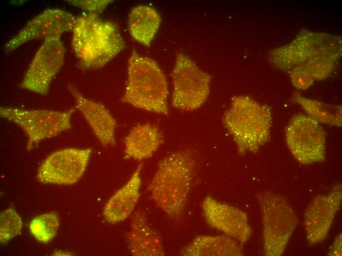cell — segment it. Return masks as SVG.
Returning <instances> with one entry per match:
<instances>
[{"label":"cell","mask_w":342,"mask_h":256,"mask_svg":"<svg viewBox=\"0 0 342 256\" xmlns=\"http://www.w3.org/2000/svg\"><path fill=\"white\" fill-rule=\"evenodd\" d=\"M72 32V49L82 70L102 67L125 47L117 25L96 13L77 17Z\"/></svg>","instance_id":"1"},{"label":"cell","mask_w":342,"mask_h":256,"mask_svg":"<svg viewBox=\"0 0 342 256\" xmlns=\"http://www.w3.org/2000/svg\"><path fill=\"white\" fill-rule=\"evenodd\" d=\"M196 167L189 150L174 152L160 160L149 186L156 204L171 218L183 215Z\"/></svg>","instance_id":"2"},{"label":"cell","mask_w":342,"mask_h":256,"mask_svg":"<svg viewBox=\"0 0 342 256\" xmlns=\"http://www.w3.org/2000/svg\"><path fill=\"white\" fill-rule=\"evenodd\" d=\"M168 94L166 77L157 63L133 49L128 62L127 79L121 101L167 115Z\"/></svg>","instance_id":"3"},{"label":"cell","mask_w":342,"mask_h":256,"mask_svg":"<svg viewBox=\"0 0 342 256\" xmlns=\"http://www.w3.org/2000/svg\"><path fill=\"white\" fill-rule=\"evenodd\" d=\"M223 122L240 155L256 153L270 140L272 123L270 109L248 97H235Z\"/></svg>","instance_id":"4"},{"label":"cell","mask_w":342,"mask_h":256,"mask_svg":"<svg viewBox=\"0 0 342 256\" xmlns=\"http://www.w3.org/2000/svg\"><path fill=\"white\" fill-rule=\"evenodd\" d=\"M256 198L262 216L264 254L281 256L297 226L296 214L281 194L265 191L258 193Z\"/></svg>","instance_id":"5"},{"label":"cell","mask_w":342,"mask_h":256,"mask_svg":"<svg viewBox=\"0 0 342 256\" xmlns=\"http://www.w3.org/2000/svg\"><path fill=\"white\" fill-rule=\"evenodd\" d=\"M75 110V108L61 111L1 107L0 116L25 132L28 137L26 149L30 151L41 141L70 129L71 117Z\"/></svg>","instance_id":"6"},{"label":"cell","mask_w":342,"mask_h":256,"mask_svg":"<svg viewBox=\"0 0 342 256\" xmlns=\"http://www.w3.org/2000/svg\"><path fill=\"white\" fill-rule=\"evenodd\" d=\"M171 78V104L174 108L192 111L199 108L206 100L212 76L183 53L176 55Z\"/></svg>","instance_id":"7"},{"label":"cell","mask_w":342,"mask_h":256,"mask_svg":"<svg viewBox=\"0 0 342 256\" xmlns=\"http://www.w3.org/2000/svg\"><path fill=\"white\" fill-rule=\"evenodd\" d=\"M285 140L293 157L302 164L325 160V132L320 123L308 115L298 114L292 117L286 128Z\"/></svg>","instance_id":"8"},{"label":"cell","mask_w":342,"mask_h":256,"mask_svg":"<svg viewBox=\"0 0 342 256\" xmlns=\"http://www.w3.org/2000/svg\"><path fill=\"white\" fill-rule=\"evenodd\" d=\"M65 51L60 36L45 39L29 64L21 87L46 95L53 78L63 65Z\"/></svg>","instance_id":"9"},{"label":"cell","mask_w":342,"mask_h":256,"mask_svg":"<svg viewBox=\"0 0 342 256\" xmlns=\"http://www.w3.org/2000/svg\"><path fill=\"white\" fill-rule=\"evenodd\" d=\"M91 153V148H69L55 151L39 167L37 179L44 184H74L85 173Z\"/></svg>","instance_id":"10"},{"label":"cell","mask_w":342,"mask_h":256,"mask_svg":"<svg viewBox=\"0 0 342 256\" xmlns=\"http://www.w3.org/2000/svg\"><path fill=\"white\" fill-rule=\"evenodd\" d=\"M77 17L62 9H48L34 17L4 45L8 53L25 43L35 39H44L60 36L66 32L72 31Z\"/></svg>","instance_id":"11"},{"label":"cell","mask_w":342,"mask_h":256,"mask_svg":"<svg viewBox=\"0 0 342 256\" xmlns=\"http://www.w3.org/2000/svg\"><path fill=\"white\" fill-rule=\"evenodd\" d=\"M342 199V185H336L328 193L314 196L304 214L306 237L309 244L322 242L327 237Z\"/></svg>","instance_id":"12"},{"label":"cell","mask_w":342,"mask_h":256,"mask_svg":"<svg viewBox=\"0 0 342 256\" xmlns=\"http://www.w3.org/2000/svg\"><path fill=\"white\" fill-rule=\"evenodd\" d=\"M201 208L206 223L241 244L246 243L252 233L247 214L240 209L208 195Z\"/></svg>","instance_id":"13"},{"label":"cell","mask_w":342,"mask_h":256,"mask_svg":"<svg viewBox=\"0 0 342 256\" xmlns=\"http://www.w3.org/2000/svg\"><path fill=\"white\" fill-rule=\"evenodd\" d=\"M68 89L73 96L76 108L82 114L94 134L104 147L115 144L116 121L101 103L84 96L72 84Z\"/></svg>","instance_id":"14"},{"label":"cell","mask_w":342,"mask_h":256,"mask_svg":"<svg viewBox=\"0 0 342 256\" xmlns=\"http://www.w3.org/2000/svg\"><path fill=\"white\" fill-rule=\"evenodd\" d=\"M129 250L135 256H162L164 250L159 233L147 223L145 212L139 210L132 217L130 230L126 235Z\"/></svg>","instance_id":"15"},{"label":"cell","mask_w":342,"mask_h":256,"mask_svg":"<svg viewBox=\"0 0 342 256\" xmlns=\"http://www.w3.org/2000/svg\"><path fill=\"white\" fill-rule=\"evenodd\" d=\"M142 163L139 164L129 181L107 201L103 210L106 221L115 224L126 219L133 212L140 195V173Z\"/></svg>","instance_id":"16"},{"label":"cell","mask_w":342,"mask_h":256,"mask_svg":"<svg viewBox=\"0 0 342 256\" xmlns=\"http://www.w3.org/2000/svg\"><path fill=\"white\" fill-rule=\"evenodd\" d=\"M164 142L159 128L150 124L138 125L124 138V158L142 160L151 157Z\"/></svg>","instance_id":"17"},{"label":"cell","mask_w":342,"mask_h":256,"mask_svg":"<svg viewBox=\"0 0 342 256\" xmlns=\"http://www.w3.org/2000/svg\"><path fill=\"white\" fill-rule=\"evenodd\" d=\"M184 256H241V244L234 239L221 235H202L196 236L180 250Z\"/></svg>","instance_id":"18"},{"label":"cell","mask_w":342,"mask_h":256,"mask_svg":"<svg viewBox=\"0 0 342 256\" xmlns=\"http://www.w3.org/2000/svg\"><path fill=\"white\" fill-rule=\"evenodd\" d=\"M161 23V18L153 7L139 5L128 15V30L132 38L142 44L149 46Z\"/></svg>","instance_id":"19"},{"label":"cell","mask_w":342,"mask_h":256,"mask_svg":"<svg viewBox=\"0 0 342 256\" xmlns=\"http://www.w3.org/2000/svg\"><path fill=\"white\" fill-rule=\"evenodd\" d=\"M294 99L307 113L308 116L319 123L341 127L342 126V109L339 105H331L306 98L295 94Z\"/></svg>","instance_id":"20"},{"label":"cell","mask_w":342,"mask_h":256,"mask_svg":"<svg viewBox=\"0 0 342 256\" xmlns=\"http://www.w3.org/2000/svg\"><path fill=\"white\" fill-rule=\"evenodd\" d=\"M59 226V218L56 212L38 216L30 223L29 229L39 242L46 243L56 235Z\"/></svg>","instance_id":"21"},{"label":"cell","mask_w":342,"mask_h":256,"mask_svg":"<svg viewBox=\"0 0 342 256\" xmlns=\"http://www.w3.org/2000/svg\"><path fill=\"white\" fill-rule=\"evenodd\" d=\"M22 227V221L16 211L9 208L0 215V241L4 244L18 235Z\"/></svg>","instance_id":"22"},{"label":"cell","mask_w":342,"mask_h":256,"mask_svg":"<svg viewBox=\"0 0 342 256\" xmlns=\"http://www.w3.org/2000/svg\"><path fill=\"white\" fill-rule=\"evenodd\" d=\"M69 4L77 6L86 11V12L100 14L112 2V0H67Z\"/></svg>","instance_id":"23"},{"label":"cell","mask_w":342,"mask_h":256,"mask_svg":"<svg viewBox=\"0 0 342 256\" xmlns=\"http://www.w3.org/2000/svg\"><path fill=\"white\" fill-rule=\"evenodd\" d=\"M290 77L293 85L298 89L305 90L309 88L314 80L307 68H296L291 72Z\"/></svg>","instance_id":"24"},{"label":"cell","mask_w":342,"mask_h":256,"mask_svg":"<svg viewBox=\"0 0 342 256\" xmlns=\"http://www.w3.org/2000/svg\"><path fill=\"white\" fill-rule=\"evenodd\" d=\"M342 246V232L339 233L335 237L332 245L330 247L328 256H341Z\"/></svg>","instance_id":"25"}]
</instances>
